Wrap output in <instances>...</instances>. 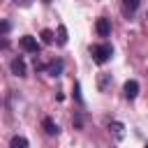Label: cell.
<instances>
[{
	"label": "cell",
	"instance_id": "cell-2",
	"mask_svg": "<svg viewBox=\"0 0 148 148\" xmlns=\"http://www.w3.org/2000/svg\"><path fill=\"white\" fill-rule=\"evenodd\" d=\"M18 46H21L25 53H37V51H39V42H37V37H32V35H23V37L18 39Z\"/></svg>",
	"mask_w": 148,
	"mask_h": 148
},
{
	"label": "cell",
	"instance_id": "cell-4",
	"mask_svg": "<svg viewBox=\"0 0 148 148\" xmlns=\"http://www.w3.org/2000/svg\"><path fill=\"white\" fill-rule=\"evenodd\" d=\"M123 92H125V97H127V99H134V97L139 95V81L130 79V81L123 86Z\"/></svg>",
	"mask_w": 148,
	"mask_h": 148
},
{
	"label": "cell",
	"instance_id": "cell-8",
	"mask_svg": "<svg viewBox=\"0 0 148 148\" xmlns=\"http://www.w3.org/2000/svg\"><path fill=\"white\" fill-rule=\"evenodd\" d=\"M109 130L116 134V139H123V136H125V127H123V123H118V120H113V123L109 125Z\"/></svg>",
	"mask_w": 148,
	"mask_h": 148
},
{
	"label": "cell",
	"instance_id": "cell-12",
	"mask_svg": "<svg viewBox=\"0 0 148 148\" xmlns=\"http://www.w3.org/2000/svg\"><path fill=\"white\" fill-rule=\"evenodd\" d=\"M58 44H60V46L67 44V28H65V25H58Z\"/></svg>",
	"mask_w": 148,
	"mask_h": 148
},
{
	"label": "cell",
	"instance_id": "cell-7",
	"mask_svg": "<svg viewBox=\"0 0 148 148\" xmlns=\"http://www.w3.org/2000/svg\"><path fill=\"white\" fill-rule=\"evenodd\" d=\"M139 2H141V0H123V14H125V16H132V14L136 12Z\"/></svg>",
	"mask_w": 148,
	"mask_h": 148
},
{
	"label": "cell",
	"instance_id": "cell-16",
	"mask_svg": "<svg viewBox=\"0 0 148 148\" xmlns=\"http://www.w3.org/2000/svg\"><path fill=\"white\" fill-rule=\"evenodd\" d=\"M146 21H148V14H146Z\"/></svg>",
	"mask_w": 148,
	"mask_h": 148
},
{
	"label": "cell",
	"instance_id": "cell-11",
	"mask_svg": "<svg viewBox=\"0 0 148 148\" xmlns=\"http://www.w3.org/2000/svg\"><path fill=\"white\" fill-rule=\"evenodd\" d=\"M53 30H49V28H44L42 32H39V39H42V44H53Z\"/></svg>",
	"mask_w": 148,
	"mask_h": 148
},
{
	"label": "cell",
	"instance_id": "cell-13",
	"mask_svg": "<svg viewBox=\"0 0 148 148\" xmlns=\"http://www.w3.org/2000/svg\"><path fill=\"white\" fill-rule=\"evenodd\" d=\"M111 83V74H99V90H106Z\"/></svg>",
	"mask_w": 148,
	"mask_h": 148
},
{
	"label": "cell",
	"instance_id": "cell-6",
	"mask_svg": "<svg viewBox=\"0 0 148 148\" xmlns=\"http://www.w3.org/2000/svg\"><path fill=\"white\" fill-rule=\"evenodd\" d=\"M42 127H44V132H46V134H51V136H56V134L60 132V127H58L51 118H44V120H42Z\"/></svg>",
	"mask_w": 148,
	"mask_h": 148
},
{
	"label": "cell",
	"instance_id": "cell-5",
	"mask_svg": "<svg viewBox=\"0 0 148 148\" xmlns=\"http://www.w3.org/2000/svg\"><path fill=\"white\" fill-rule=\"evenodd\" d=\"M12 74L25 76V62H23V58H14V60H12Z\"/></svg>",
	"mask_w": 148,
	"mask_h": 148
},
{
	"label": "cell",
	"instance_id": "cell-15",
	"mask_svg": "<svg viewBox=\"0 0 148 148\" xmlns=\"http://www.w3.org/2000/svg\"><path fill=\"white\" fill-rule=\"evenodd\" d=\"M16 5H30V0H14Z\"/></svg>",
	"mask_w": 148,
	"mask_h": 148
},
{
	"label": "cell",
	"instance_id": "cell-14",
	"mask_svg": "<svg viewBox=\"0 0 148 148\" xmlns=\"http://www.w3.org/2000/svg\"><path fill=\"white\" fill-rule=\"evenodd\" d=\"M79 90H81V88H79V83H74V97H76V102H83V99H81V92H79Z\"/></svg>",
	"mask_w": 148,
	"mask_h": 148
},
{
	"label": "cell",
	"instance_id": "cell-10",
	"mask_svg": "<svg viewBox=\"0 0 148 148\" xmlns=\"http://www.w3.org/2000/svg\"><path fill=\"white\" fill-rule=\"evenodd\" d=\"M9 148H28V139L25 136H12Z\"/></svg>",
	"mask_w": 148,
	"mask_h": 148
},
{
	"label": "cell",
	"instance_id": "cell-17",
	"mask_svg": "<svg viewBox=\"0 0 148 148\" xmlns=\"http://www.w3.org/2000/svg\"><path fill=\"white\" fill-rule=\"evenodd\" d=\"M146 148H148V143H146Z\"/></svg>",
	"mask_w": 148,
	"mask_h": 148
},
{
	"label": "cell",
	"instance_id": "cell-1",
	"mask_svg": "<svg viewBox=\"0 0 148 148\" xmlns=\"http://www.w3.org/2000/svg\"><path fill=\"white\" fill-rule=\"evenodd\" d=\"M111 53H113L111 44H92V46H90V56H92V60H95L97 65H104V62L111 58Z\"/></svg>",
	"mask_w": 148,
	"mask_h": 148
},
{
	"label": "cell",
	"instance_id": "cell-3",
	"mask_svg": "<svg viewBox=\"0 0 148 148\" xmlns=\"http://www.w3.org/2000/svg\"><path fill=\"white\" fill-rule=\"evenodd\" d=\"M95 30H97L99 37H109V35H111V21H109V18H97Z\"/></svg>",
	"mask_w": 148,
	"mask_h": 148
},
{
	"label": "cell",
	"instance_id": "cell-9",
	"mask_svg": "<svg viewBox=\"0 0 148 148\" xmlns=\"http://www.w3.org/2000/svg\"><path fill=\"white\" fill-rule=\"evenodd\" d=\"M49 74H51V76H60V74H62V60H53V62L49 65Z\"/></svg>",
	"mask_w": 148,
	"mask_h": 148
}]
</instances>
